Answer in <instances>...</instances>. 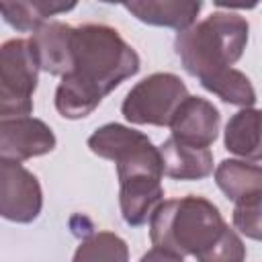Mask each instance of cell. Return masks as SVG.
I'll return each mask as SVG.
<instances>
[{"mask_svg":"<svg viewBox=\"0 0 262 262\" xmlns=\"http://www.w3.org/2000/svg\"><path fill=\"white\" fill-rule=\"evenodd\" d=\"M137 72L139 55L113 27H74L72 70L55 90V108L66 119L88 117L111 90Z\"/></svg>","mask_w":262,"mask_h":262,"instance_id":"1","label":"cell"},{"mask_svg":"<svg viewBox=\"0 0 262 262\" xmlns=\"http://www.w3.org/2000/svg\"><path fill=\"white\" fill-rule=\"evenodd\" d=\"M248 29L244 16L219 10L180 31L174 47L184 70L207 88L242 57L248 43Z\"/></svg>","mask_w":262,"mask_h":262,"instance_id":"2","label":"cell"},{"mask_svg":"<svg viewBox=\"0 0 262 262\" xmlns=\"http://www.w3.org/2000/svg\"><path fill=\"white\" fill-rule=\"evenodd\" d=\"M227 229L219 209L203 196L164 201L149 219V237L156 248L178 256L199 258Z\"/></svg>","mask_w":262,"mask_h":262,"instance_id":"3","label":"cell"},{"mask_svg":"<svg viewBox=\"0 0 262 262\" xmlns=\"http://www.w3.org/2000/svg\"><path fill=\"white\" fill-rule=\"evenodd\" d=\"M92 154L117 164L119 184H133L145 180H162L164 162L160 147H156L147 135L131 127L108 123L98 127L88 137Z\"/></svg>","mask_w":262,"mask_h":262,"instance_id":"4","label":"cell"},{"mask_svg":"<svg viewBox=\"0 0 262 262\" xmlns=\"http://www.w3.org/2000/svg\"><path fill=\"white\" fill-rule=\"evenodd\" d=\"M39 59L31 39H10L0 49V115L29 117L39 78Z\"/></svg>","mask_w":262,"mask_h":262,"instance_id":"5","label":"cell"},{"mask_svg":"<svg viewBox=\"0 0 262 262\" xmlns=\"http://www.w3.org/2000/svg\"><path fill=\"white\" fill-rule=\"evenodd\" d=\"M186 96V86L176 74L158 72L143 78L129 90L121 111L129 123L170 127L174 113Z\"/></svg>","mask_w":262,"mask_h":262,"instance_id":"6","label":"cell"},{"mask_svg":"<svg viewBox=\"0 0 262 262\" xmlns=\"http://www.w3.org/2000/svg\"><path fill=\"white\" fill-rule=\"evenodd\" d=\"M43 192L35 174L18 162H0V213L14 223H31L39 217Z\"/></svg>","mask_w":262,"mask_h":262,"instance_id":"7","label":"cell"},{"mask_svg":"<svg viewBox=\"0 0 262 262\" xmlns=\"http://www.w3.org/2000/svg\"><path fill=\"white\" fill-rule=\"evenodd\" d=\"M55 147L53 131L35 117L0 119V158L4 162H25Z\"/></svg>","mask_w":262,"mask_h":262,"instance_id":"8","label":"cell"},{"mask_svg":"<svg viewBox=\"0 0 262 262\" xmlns=\"http://www.w3.org/2000/svg\"><path fill=\"white\" fill-rule=\"evenodd\" d=\"M219 123H221V115L209 100L188 94L174 113L170 129H172V137L182 143L209 147L217 139Z\"/></svg>","mask_w":262,"mask_h":262,"instance_id":"9","label":"cell"},{"mask_svg":"<svg viewBox=\"0 0 262 262\" xmlns=\"http://www.w3.org/2000/svg\"><path fill=\"white\" fill-rule=\"evenodd\" d=\"M72 39H74V27L66 23H45L39 27L31 43L35 47L39 68L53 74V76H66L72 70Z\"/></svg>","mask_w":262,"mask_h":262,"instance_id":"10","label":"cell"},{"mask_svg":"<svg viewBox=\"0 0 262 262\" xmlns=\"http://www.w3.org/2000/svg\"><path fill=\"white\" fill-rule=\"evenodd\" d=\"M164 174L174 180H201L213 172V154L209 147H196L168 137L160 145Z\"/></svg>","mask_w":262,"mask_h":262,"instance_id":"11","label":"cell"},{"mask_svg":"<svg viewBox=\"0 0 262 262\" xmlns=\"http://www.w3.org/2000/svg\"><path fill=\"white\" fill-rule=\"evenodd\" d=\"M135 18L154 27H172L178 33L194 25L201 12V2H174V0H137L123 4Z\"/></svg>","mask_w":262,"mask_h":262,"instance_id":"12","label":"cell"},{"mask_svg":"<svg viewBox=\"0 0 262 262\" xmlns=\"http://www.w3.org/2000/svg\"><path fill=\"white\" fill-rule=\"evenodd\" d=\"M225 149L246 160H262V108H242L227 121Z\"/></svg>","mask_w":262,"mask_h":262,"instance_id":"13","label":"cell"},{"mask_svg":"<svg viewBox=\"0 0 262 262\" xmlns=\"http://www.w3.org/2000/svg\"><path fill=\"white\" fill-rule=\"evenodd\" d=\"M215 182L235 205L246 203L262 194V166L242 160H223L215 170Z\"/></svg>","mask_w":262,"mask_h":262,"instance_id":"14","label":"cell"},{"mask_svg":"<svg viewBox=\"0 0 262 262\" xmlns=\"http://www.w3.org/2000/svg\"><path fill=\"white\" fill-rule=\"evenodd\" d=\"M76 4H63V2H53V0H31V2H2L0 10L4 20L14 27L16 31H37L47 23L49 16L68 12Z\"/></svg>","mask_w":262,"mask_h":262,"instance_id":"15","label":"cell"},{"mask_svg":"<svg viewBox=\"0 0 262 262\" xmlns=\"http://www.w3.org/2000/svg\"><path fill=\"white\" fill-rule=\"evenodd\" d=\"M72 262H129V250L117 233L98 231L78 246Z\"/></svg>","mask_w":262,"mask_h":262,"instance_id":"16","label":"cell"},{"mask_svg":"<svg viewBox=\"0 0 262 262\" xmlns=\"http://www.w3.org/2000/svg\"><path fill=\"white\" fill-rule=\"evenodd\" d=\"M246 260V246L233 229H225L221 237L203 252L196 262H244Z\"/></svg>","mask_w":262,"mask_h":262,"instance_id":"17","label":"cell"},{"mask_svg":"<svg viewBox=\"0 0 262 262\" xmlns=\"http://www.w3.org/2000/svg\"><path fill=\"white\" fill-rule=\"evenodd\" d=\"M233 225L246 237L262 242V194L235 205L233 209Z\"/></svg>","mask_w":262,"mask_h":262,"instance_id":"18","label":"cell"},{"mask_svg":"<svg viewBox=\"0 0 262 262\" xmlns=\"http://www.w3.org/2000/svg\"><path fill=\"white\" fill-rule=\"evenodd\" d=\"M139 262H184V260H182V256H178L174 252H168V250H162V248H154L147 254H143Z\"/></svg>","mask_w":262,"mask_h":262,"instance_id":"19","label":"cell"}]
</instances>
